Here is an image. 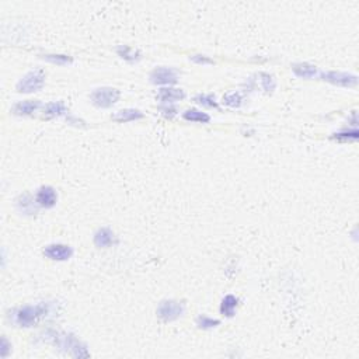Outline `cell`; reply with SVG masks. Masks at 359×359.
<instances>
[{
    "instance_id": "cell-5",
    "label": "cell",
    "mask_w": 359,
    "mask_h": 359,
    "mask_svg": "<svg viewBox=\"0 0 359 359\" xmlns=\"http://www.w3.org/2000/svg\"><path fill=\"white\" fill-rule=\"evenodd\" d=\"M322 79L324 82L333 83L337 86H343V87H352L357 86L358 77L351 73H345V72H324L322 73Z\"/></svg>"
},
{
    "instance_id": "cell-23",
    "label": "cell",
    "mask_w": 359,
    "mask_h": 359,
    "mask_svg": "<svg viewBox=\"0 0 359 359\" xmlns=\"http://www.w3.org/2000/svg\"><path fill=\"white\" fill-rule=\"evenodd\" d=\"M261 86L262 89L265 91H272L275 89L277 83H275V79L272 77L271 75H267V73H262L261 75Z\"/></svg>"
},
{
    "instance_id": "cell-26",
    "label": "cell",
    "mask_w": 359,
    "mask_h": 359,
    "mask_svg": "<svg viewBox=\"0 0 359 359\" xmlns=\"http://www.w3.org/2000/svg\"><path fill=\"white\" fill-rule=\"evenodd\" d=\"M162 111H163L166 117H173V115L176 114V108H172V107H162Z\"/></svg>"
},
{
    "instance_id": "cell-24",
    "label": "cell",
    "mask_w": 359,
    "mask_h": 359,
    "mask_svg": "<svg viewBox=\"0 0 359 359\" xmlns=\"http://www.w3.org/2000/svg\"><path fill=\"white\" fill-rule=\"evenodd\" d=\"M336 138L337 139H340V141H355L357 138H358V131L357 129H352V131H345V132H340V134H336Z\"/></svg>"
},
{
    "instance_id": "cell-4",
    "label": "cell",
    "mask_w": 359,
    "mask_h": 359,
    "mask_svg": "<svg viewBox=\"0 0 359 359\" xmlns=\"http://www.w3.org/2000/svg\"><path fill=\"white\" fill-rule=\"evenodd\" d=\"M120 90L114 89V87H101V89H96L91 93V101L97 107L108 108L120 100Z\"/></svg>"
},
{
    "instance_id": "cell-9",
    "label": "cell",
    "mask_w": 359,
    "mask_h": 359,
    "mask_svg": "<svg viewBox=\"0 0 359 359\" xmlns=\"http://www.w3.org/2000/svg\"><path fill=\"white\" fill-rule=\"evenodd\" d=\"M185 98V93L181 89H173V87H163L157 93V100L165 103V104H172L176 101H180Z\"/></svg>"
},
{
    "instance_id": "cell-16",
    "label": "cell",
    "mask_w": 359,
    "mask_h": 359,
    "mask_svg": "<svg viewBox=\"0 0 359 359\" xmlns=\"http://www.w3.org/2000/svg\"><path fill=\"white\" fill-rule=\"evenodd\" d=\"M184 120L191 121V122H201V124H208L210 121V117L206 114V112H202L199 110H195V108H191V110H187L184 112Z\"/></svg>"
},
{
    "instance_id": "cell-20",
    "label": "cell",
    "mask_w": 359,
    "mask_h": 359,
    "mask_svg": "<svg viewBox=\"0 0 359 359\" xmlns=\"http://www.w3.org/2000/svg\"><path fill=\"white\" fill-rule=\"evenodd\" d=\"M241 101H243L241 94H240V93H236V91L227 93V94L223 97V103L226 105H229V107H239V105L241 104Z\"/></svg>"
},
{
    "instance_id": "cell-11",
    "label": "cell",
    "mask_w": 359,
    "mask_h": 359,
    "mask_svg": "<svg viewBox=\"0 0 359 359\" xmlns=\"http://www.w3.org/2000/svg\"><path fill=\"white\" fill-rule=\"evenodd\" d=\"M39 108V101L37 100H25L20 101L13 107V112L15 115H31L32 112H35Z\"/></svg>"
},
{
    "instance_id": "cell-25",
    "label": "cell",
    "mask_w": 359,
    "mask_h": 359,
    "mask_svg": "<svg viewBox=\"0 0 359 359\" xmlns=\"http://www.w3.org/2000/svg\"><path fill=\"white\" fill-rule=\"evenodd\" d=\"M191 59L196 62V63H213V60L209 59V58H206V56H203V55H194Z\"/></svg>"
},
{
    "instance_id": "cell-3",
    "label": "cell",
    "mask_w": 359,
    "mask_h": 359,
    "mask_svg": "<svg viewBox=\"0 0 359 359\" xmlns=\"http://www.w3.org/2000/svg\"><path fill=\"white\" fill-rule=\"evenodd\" d=\"M184 312H185L184 305L177 300H163L157 307V316L166 323L174 322L180 317H182Z\"/></svg>"
},
{
    "instance_id": "cell-21",
    "label": "cell",
    "mask_w": 359,
    "mask_h": 359,
    "mask_svg": "<svg viewBox=\"0 0 359 359\" xmlns=\"http://www.w3.org/2000/svg\"><path fill=\"white\" fill-rule=\"evenodd\" d=\"M195 101L198 104L203 105V107H215V108L217 107L215 96H212V94H199V96L195 97Z\"/></svg>"
},
{
    "instance_id": "cell-12",
    "label": "cell",
    "mask_w": 359,
    "mask_h": 359,
    "mask_svg": "<svg viewBox=\"0 0 359 359\" xmlns=\"http://www.w3.org/2000/svg\"><path fill=\"white\" fill-rule=\"evenodd\" d=\"M143 118V114L139 110L134 108H127V110H120L112 115V120L117 122H129V121H136Z\"/></svg>"
},
{
    "instance_id": "cell-1",
    "label": "cell",
    "mask_w": 359,
    "mask_h": 359,
    "mask_svg": "<svg viewBox=\"0 0 359 359\" xmlns=\"http://www.w3.org/2000/svg\"><path fill=\"white\" fill-rule=\"evenodd\" d=\"M51 313V305L49 303H37V305H27V306L15 309L13 314L10 316L11 322L17 327H32L38 322L45 319Z\"/></svg>"
},
{
    "instance_id": "cell-7",
    "label": "cell",
    "mask_w": 359,
    "mask_h": 359,
    "mask_svg": "<svg viewBox=\"0 0 359 359\" xmlns=\"http://www.w3.org/2000/svg\"><path fill=\"white\" fill-rule=\"evenodd\" d=\"M177 80L179 75L172 67H156L150 73V82L153 84H174Z\"/></svg>"
},
{
    "instance_id": "cell-22",
    "label": "cell",
    "mask_w": 359,
    "mask_h": 359,
    "mask_svg": "<svg viewBox=\"0 0 359 359\" xmlns=\"http://www.w3.org/2000/svg\"><path fill=\"white\" fill-rule=\"evenodd\" d=\"M42 58L48 62L56 63V65H67V63L72 62V58L67 56V55H42Z\"/></svg>"
},
{
    "instance_id": "cell-14",
    "label": "cell",
    "mask_w": 359,
    "mask_h": 359,
    "mask_svg": "<svg viewBox=\"0 0 359 359\" xmlns=\"http://www.w3.org/2000/svg\"><path fill=\"white\" fill-rule=\"evenodd\" d=\"M292 70L295 75L302 79H313L314 76L317 75V67L309 63H296L293 65Z\"/></svg>"
},
{
    "instance_id": "cell-18",
    "label": "cell",
    "mask_w": 359,
    "mask_h": 359,
    "mask_svg": "<svg viewBox=\"0 0 359 359\" xmlns=\"http://www.w3.org/2000/svg\"><path fill=\"white\" fill-rule=\"evenodd\" d=\"M117 52L120 55L122 59L128 60V62H135V60H138L141 58V53L138 52V51H135L134 48H131V46H127V45H121L117 48Z\"/></svg>"
},
{
    "instance_id": "cell-27",
    "label": "cell",
    "mask_w": 359,
    "mask_h": 359,
    "mask_svg": "<svg viewBox=\"0 0 359 359\" xmlns=\"http://www.w3.org/2000/svg\"><path fill=\"white\" fill-rule=\"evenodd\" d=\"M1 357L3 358L7 357V340L6 338H3V341H1Z\"/></svg>"
},
{
    "instance_id": "cell-6",
    "label": "cell",
    "mask_w": 359,
    "mask_h": 359,
    "mask_svg": "<svg viewBox=\"0 0 359 359\" xmlns=\"http://www.w3.org/2000/svg\"><path fill=\"white\" fill-rule=\"evenodd\" d=\"M44 255L53 261H66L73 255V248L67 244H49L44 248Z\"/></svg>"
},
{
    "instance_id": "cell-17",
    "label": "cell",
    "mask_w": 359,
    "mask_h": 359,
    "mask_svg": "<svg viewBox=\"0 0 359 359\" xmlns=\"http://www.w3.org/2000/svg\"><path fill=\"white\" fill-rule=\"evenodd\" d=\"M66 112V107L60 101H53L44 107V114L46 117H59Z\"/></svg>"
},
{
    "instance_id": "cell-15",
    "label": "cell",
    "mask_w": 359,
    "mask_h": 359,
    "mask_svg": "<svg viewBox=\"0 0 359 359\" xmlns=\"http://www.w3.org/2000/svg\"><path fill=\"white\" fill-rule=\"evenodd\" d=\"M17 205H18V208H20L22 213H25V215L37 213V206L35 205H38V203L35 199H31L30 195H22L21 198L18 199V202H17Z\"/></svg>"
},
{
    "instance_id": "cell-13",
    "label": "cell",
    "mask_w": 359,
    "mask_h": 359,
    "mask_svg": "<svg viewBox=\"0 0 359 359\" xmlns=\"http://www.w3.org/2000/svg\"><path fill=\"white\" fill-rule=\"evenodd\" d=\"M237 305H239V299L233 295H227V296H224L220 303V313L226 317H233L236 313Z\"/></svg>"
},
{
    "instance_id": "cell-19",
    "label": "cell",
    "mask_w": 359,
    "mask_h": 359,
    "mask_svg": "<svg viewBox=\"0 0 359 359\" xmlns=\"http://www.w3.org/2000/svg\"><path fill=\"white\" fill-rule=\"evenodd\" d=\"M220 324V320H217V319H212L209 316H199L198 319H196V326L202 330H210V329H215Z\"/></svg>"
},
{
    "instance_id": "cell-2",
    "label": "cell",
    "mask_w": 359,
    "mask_h": 359,
    "mask_svg": "<svg viewBox=\"0 0 359 359\" xmlns=\"http://www.w3.org/2000/svg\"><path fill=\"white\" fill-rule=\"evenodd\" d=\"M45 83V73L44 70L37 69V70H31L27 75H24L17 83V91L18 93H34L38 90L42 89Z\"/></svg>"
},
{
    "instance_id": "cell-8",
    "label": "cell",
    "mask_w": 359,
    "mask_h": 359,
    "mask_svg": "<svg viewBox=\"0 0 359 359\" xmlns=\"http://www.w3.org/2000/svg\"><path fill=\"white\" fill-rule=\"evenodd\" d=\"M35 201H37L38 206H42V208H52L56 205L58 201V194L55 191V188L49 187V185H44L37 191L35 195Z\"/></svg>"
},
{
    "instance_id": "cell-10",
    "label": "cell",
    "mask_w": 359,
    "mask_h": 359,
    "mask_svg": "<svg viewBox=\"0 0 359 359\" xmlns=\"http://www.w3.org/2000/svg\"><path fill=\"white\" fill-rule=\"evenodd\" d=\"M117 243L115 239V234L112 232L111 229L108 227H101L98 229L96 234H94V244L100 248H107V247H111L112 244Z\"/></svg>"
}]
</instances>
